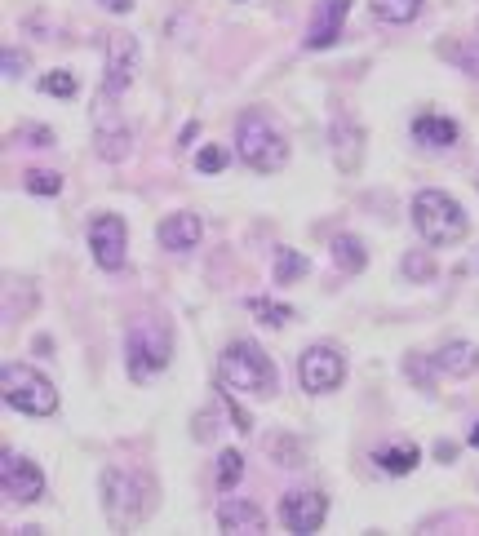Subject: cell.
I'll return each instance as SVG.
<instances>
[{
	"label": "cell",
	"instance_id": "obj_6",
	"mask_svg": "<svg viewBox=\"0 0 479 536\" xmlns=\"http://www.w3.org/2000/svg\"><path fill=\"white\" fill-rule=\"evenodd\" d=\"M0 395L14 412H27V417H49L58 408V390L45 373H36L32 364H5L0 373Z\"/></svg>",
	"mask_w": 479,
	"mask_h": 536
},
{
	"label": "cell",
	"instance_id": "obj_27",
	"mask_svg": "<svg viewBox=\"0 0 479 536\" xmlns=\"http://www.w3.org/2000/svg\"><path fill=\"white\" fill-rule=\"evenodd\" d=\"M27 191H32V195H58V191H63V178H58V173H40V169H32V173H27Z\"/></svg>",
	"mask_w": 479,
	"mask_h": 536
},
{
	"label": "cell",
	"instance_id": "obj_33",
	"mask_svg": "<svg viewBox=\"0 0 479 536\" xmlns=\"http://www.w3.org/2000/svg\"><path fill=\"white\" fill-rule=\"evenodd\" d=\"M471 443H475V448H479V426H475V430H471Z\"/></svg>",
	"mask_w": 479,
	"mask_h": 536
},
{
	"label": "cell",
	"instance_id": "obj_20",
	"mask_svg": "<svg viewBox=\"0 0 479 536\" xmlns=\"http://www.w3.org/2000/svg\"><path fill=\"white\" fill-rule=\"evenodd\" d=\"M333 262H338L346 275H355L369 266V253H364V244L355 240V235H338V240H333Z\"/></svg>",
	"mask_w": 479,
	"mask_h": 536
},
{
	"label": "cell",
	"instance_id": "obj_25",
	"mask_svg": "<svg viewBox=\"0 0 479 536\" xmlns=\"http://www.w3.org/2000/svg\"><path fill=\"white\" fill-rule=\"evenodd\" d=\"M400 271L409 275L413 284H426V280H435V262H431V257H426V253H404Z\"/></svg>",
	"mask_w": 479,
	"mask_h": 536
},
{
	"label": "cell",
	"instance_id": "obj_8",
	"mask_svg": "<svg viewBox=\"0 0 479 536\" xmlns=\"http://www.w3.org/2000/svg\"><path fill=\"white\" fill-rule=\"evenodd\" d=\"M298 381L307 395H329L346 381V359L338 346H311L307 355L298 359Z\"/></svg>",
	"mask_w": 479,
	"mask_h": 536
},
{
	"label": "cell",
	"instance_id": "obj_18",
	"mask_svg": "<svg viewBox=\"0 0 479 536\" xmlns=\"http://www.w3.org/2000/svg\"><path fill=\"white\" fill-rule=\"evenodd\" d=\"M129 147H134V138H129L125 125H107V120H98V156L107 164H120L129 156Z\"/></svg>",
	"mask_w": 479,
	"mask_h": 536
},
{
	"label": "cell",
	"instance_id": "obj_15",
	"mask_svg": "<svg viewBox=\"0 0 479 536\" xmlns=\"http://www.w3.org/2000/svg\"><path fill=\"white\" fill-rule=\"evenodd\" d=\"M156 240L165 244L169 253H187V249H196V244H200V218H196V213H169V218L160 222Z\"/></svg>",
	"mask_w": 479,
	"mask_h": 536
},
{
	"label": "cell",
	"instance_id": "obj_3",
	"mask_svg": "<svg viewBox=\"0 0 479 536\" xmlns=\"http://www.w3.org/2000/svg\"><path fill=\"white\" fill-rule=\"evenodd\" d=\"M218 377H222V386L236 390V395H258V399L275 395V364L267 359V350L253 342H231L222 350Z\"/></svg>",
	"mask_w": 479,
	"mask_h": 536
},
{
	"label": "cell",
	"instance_id": "obj_24",
	"mask_svg": "<svg viewBox=\"0 0 479 536\" xmlns=\"http://www.w3.org/2000/svg\"><path fill=\"white\" fill-rule=\"evenodd\" d=\"M240 474H244V457H240L236 448H222V457H218V483H222V488H236Z\"/></svg>",
	"mask_w": 479,
	"mask_h": 536
},
{
	"label": "cell",
	"instance_id": "obj_5",
	"mask_svg": "<svg viewBox=\"0 0 479 536\" xmlns=\"http://www.w3.org/2000/svg\"><path fill=\"white\" fill-rule=\"evenodd\" d=\"M125 359H129V377L151 381L156 373H165L173 359V333L160 319H138L125 337Z\"/></svg>",
	"mask_w": 479,
	"mask_h": 536
},
{
	"label": "cell",
	"instance_id": "obj_30",
	"mask_svg": "<svg viewBox=\"0 0 479 536\" xmlns=\"http://www.w3.org/2000/svg\"><path fill=\"white\" fill-rule=\"evenodd\" d=\"M457 67L471 71V76H479V32H475L471 40H466L462 49H457Z\"/></svg>",
	"mask_w": 479,
	"mask_h": 536
},
{
	"label": "cell",
	"instance_id": "obj_7",
	"mask_svg": "<svg viewBox=\"0 0 479 536\" xmlns=\"http://www.w3.org/2000/svg\"><path fill=\"white\" fill-rule=\"evenodd\" d=\"M0 492L14 505H32L45 497V470L36 461H27L23 452H0Z\"/></svg>",
	"mask_w": 479,
	"mask_h": 536
},
{
	"label": "cell",
	"instance_id": "obj_31",
	"mask_svg": "<svg viewBox=\"0 0 479 536\" xmlns=\"http://www.w3.org/2000/svg\"><path fill=\"white\" fill-rule=\"evenodd\" d=\"M103 9H111V14H129L134 9V0H98Z\"/></svg>",
	"mask_w": 479,
	"mask_h": 536
},
{
	"label": "cell",
	"instance_id": "obj_21",
	"mask_svg": "<svg viewBox=\"0 0 479 536\" xmlns=\"http://www.w3.org/2000/svg\"><path fill=\"white\" fill-rule=\"evenodd\" d=\"M369 9L377 18H382V23H413L417 14H422V0H369Z\"/></svg>",
	"mask_w": 479,
	"mask_h": 536
},
{
	"label": "cell",
	"instance_id": "obj_4",
	"mask_svg": "<svg viewBox=\"0 0 479 536\" xmlns=\"http://www.w3.org/2000/svg\"><path fill=\"white\" fill-rule=\"evenodd\" d=\"M413 226H417V235H422L426 244H435V249L466 240V231H471V222H466V209L448 191H417V200H413Z\"/></svg>",
	"mask_w": 479,
	"mask_h": 536
},
{
	"label": "cell",
	"instance_id": "obj_14",
	"mask_svg": "<svg viewBox=\"0 0 479 536\" xmlns=\"http://www.w3.org/2000/svg\"><path fill=\"white\" fill-rule=\"evenodd\" d=\"M329 147H333V160H338V169H342V173H355V169H360V156H364V133L355 129L346 116L333 120V129H329Z\"/></svg>",
	"mask_w": 479,
	"mask_h": 536
},
{
	"label": "cell",
	"instance_id": "obj_13",
	"mask_svg": "<svg viewBox=\"0 0 479 536\" xmlns=\"http://www.w3.org/2000/svg\"><path fill=\"white\" fill-rule=\"evenodd\" d=\"M218 528L227 536H262L267 532V519H262V510L253 501H222L218 505Z\"/></svg>",
	"mask_w": 479,
	"mask_h": 536
},
{
	"label": "cell",
	"instance_id": "obj_1",
	"mask_svg": "<svg viewBox=\"0 0 479 536\" xmlns=\"http://www.w3.org/2000/svg\"><path fill=\"white\" fill-rule=\"evenodd\" d=\"M98 492H103V514L116 532H134L151 510V488L142 474H129L120 466H107L103 479H98Z\"/></svg>",
	"mask_w": 479,
	"mask_h": 536
},
{
	"label": "cell",
	"instance_id": "obj_28",
	"mask_svg": "<svg viewBox=\"0 0 479 536\" xmlns=\"http://www.w3.org/2000/svg\"><path fill=\"white\" fill-rule=\"evenodd\" d=\"M227 147H200V156H196V169L200 173H222L227 169Z\"/></svg>",
	"mask_w": 479,
	"mask_h": 536
},
{
	"label": "cell",
	"instance_id": "obj_29",
	"mask_svg": "<svg viewBox=\"0 0 479 536\" xmlns=\"http://www.w3.org/2000/svg\"><path fill=\"white\" fill-rule=\"evenodd\" d=\"M0 71H5V80H18L27 71V54L23 49H5V54H0Z\"/></svg>",
	"mask_w": 479,
	"mask_h": 536
},
{
	"label": "cell",
	"instance_id": "obj_2",
	"mask_svg": "<svg viewBox=\"0 0 479 536\" xmlns=\"http://www.w3.org/2000/svg\"><path fill=\"white\" fill-rule=\"evenodd\" d=\"M236 156L258 173H275L289 164V138L275 129L267 111H244L236 125Z\"/></svg>",
	"mask_w": 479,
	"mask_h": 536
},
{
	"label": "cell",
	"instance_id": "obj_22",
	"mask_svg": "<svg viewBox=\"0 0 479 536\" xmlns=\"http://www.w3.org/2000/svg\"><path fill=\"white\" fill-rule=\"evenodd\" d=\"M307 271H311V262L302 253H293V249L275 253V284H298Z\"/></svg>",
	"mask_w": 479,
	"mask_h": 536
},
{
	"label": "cell",
	"instance_id": "obj_9",
	"mask_svg": "<svg viewBox=\"0 0 479 536\" xmlns=\"http://www.w3.org/2000/svg\"><path fill=\"white\" fill-rule=\"evenodd\" d=\"M89 253H94V262L103 266V271H120V266H125V253H129L125 218H116V213H98V218L89 222Z\"/></svg>",
	"mask_w": 479,
	"mask_h": 536
},
{
	"label": "cell",
	"instance_id": "obj_19",
	"mask_svg": "<svg viewBox=\"0 0 479 536\" xmlns=\"http://www.w3.org/2000/svg\"><path fill=\"white\" fill-rule=\"evenodd\" d=\"M417 457H422V452H417V443H409V439H404V443H386V448L373 452V461L386 474H409L417 466Z\"/></svg>",
	"mask_w": 479,
	"mask_h": 536
},
{
	"label": "cell",
	"instance_id": "obj_12",
	"mask_svg": "<svg viewBox=\"0 0 479 536\" xmlns=\"http://www.w3.org/2000/svg\"><path fill=\"white\" fill-rule=\"evenodd\" d=\"M346 9H351V0H320V9H315V18H311V32H307V49L338 45L342 23H346Z\"/></svg>",
	"mask_w": 479,
	"mask_h": 536
},
{
	"label": "cell",
	"instance_id": "obj_11",
	"mask_svg": "<svg viewBox=\"0 0 479 536\" xmlns=\"http://www.w3.org/2000/svg\"><path fill=\"white\" fill-rule=\"evenodd\" d=\"M324 514H329V497L324 492H289L280 501V519L289 532H320L324 528Z\"/></svg>",
	"mask_w": 479,
	"mask_h": 536
},
{
	"label": "cell",
	"instance_id": "obj_17",
	"mask_svg": "<svg viewBox=\"0 0 479 536\" xmlns=\"http://www.w3.org/2000/svg\"><path fill=\"white\" fill-rule=\"evenodd\" d=\"M431 364L448 377H471L479 368V350L471 342H448V346H440V355H435Z\"/></svg>",
	"mask_w": 479,
	"mask_h": 536
},
{
	"label": "cell",
	"instance_id": "obj_16",
	"mask_svg": "<svg viewBox=\"0 0 479 536\" xmlns=\"http://www.w3.org/2000/svg\"><path fill=\"white\" fill-rule=\"evenodd\" d=\"M413 138H417V147H426V151H444L462 138V129H457V120H448V116H417Z\"/></svg>",
	"mask_w": 479,
	"mask_h": 536
},
{
	"label": "cell",
	"instance_id": "obj_10",
	"mask_svg": "<svg viewBox=\"0 0 479 536\" xmlns=\"http://www.w3.org/2000/svg\"><path fill=\"white\" fill-rule=\"evenodd\" d=\"M138 71V40L129 32H116L107 36V76H103V107L107 102H116L120 94L129 89V80H134Z\"/></svg>",
	"mask_w": 479,
	"mask_h": 536
},
{
	"label": "cell",
	"instance_id": "obj_26",
	"mask_svg": "<svg viewBox=\"0 0 479 536\" xmlns=\"http://www.w3.org/2000/svg\"><path fill=\"white\" fill-rule=\"evenodd\" d=\"M40 89L54 94V98H71L76 94V76H71V71H49V76L40 80Z\"/></svg>",
	"mask_w": 479,
	"mask_h": 536
},
{
	"label": "cell",
	"instance_id": "obj_23",
	"mask_svg": "<svg viewBox=\"0 0 479 536\" xmlns=\"http://www.w3.org/2000/svg\"><path fill=\"white\" fill-rule=\"evenodd\" d=\"M249 311L258 315L267 328H284V324H293V306H280V302H271V297H253Z\"/></svg>",
	"mask_w": 479,
	"mask_h": 536
},
{
	"label": "cell",
	"instance_id": "obj_32",
	"mask_svg": "<svg viewBox=\"0 0 479 536\" xmlns=\"http://www.w3.org/2000/svg\"><path fill=\"white\" fill-rule=\"evenodd\" d=\"M435 457H440V461H453L457 448H453V443H435Z\"/></svg>",
	"mask_w": 479,
	"mask_h": 536
}]
</instances>
